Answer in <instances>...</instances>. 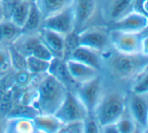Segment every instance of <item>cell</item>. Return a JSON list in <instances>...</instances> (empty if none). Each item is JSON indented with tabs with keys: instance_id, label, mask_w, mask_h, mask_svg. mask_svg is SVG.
<instances>
[{
	"instance_id": "cell-1",
	"label": "cell",
	"mask_w": 148,
	"mask_h": 133,
	"mask_svg": "<svg viewBox=\"0 0 148 133\" xmlns=\"http://www.w3.org/2000/svg\"><path fill=\"white\" fill-rule=\"evenodd\" d=\"M148 66V56L123 53L112 49L102 53L101 74L106 82L130 89L131 85Z\"/></svg>"
},
{
	"instance_id": "cell-2",
	"label": "cell",
	"mask_w": 148,
	"mask_h": 133,
	"mask_svg": "<svg viewBox=\"0 0 148 133\" xmlns=\"http://www.w3.org/2000/svg\"><path fill=\"white\" fill-rule=\"evenodd\" d=\"M127 91L124 87L111 84L105 81V88L93 114L101 128L105 125L116 123L127 107Z\"/></svg>"
},
{
	"instance_id": "cell-3",
	"label": "cell",
	"mask_w": 148,
	"mask_h": 133,
	"mask_svg": "<svg viewBox=\"0 0 148 133\" xmlns=\"http://www.w3.org/2000/svg\"><path fill=\"white\" fill-rule=\"evenodd\" d=\"M68 88L51 74L38 76L32 106L38 113L55 114L68 93Z\"/></svg>"
},
{
	"instance_id": "cell-4",
	"label": "cell",
	"mask_w": 148,
	"mask_h": 133,
	"mask_svg": "<svg viewBox=\"0 0 148 133\" xmlns=\"http://www.w3.org/2000/svg\"><path fill=\"white\" fill-rule=\"evenodd\" d=\"M103 0H74L75 32L97 24H105L102 17Z\"/></svg>"
},
{
	"instance_id": "cell-5",
	"label": "cell",
	"mask_w": 148,
	"mask_h": 133,
	"mask_svg": "<svg viewBox=\"0 0 148 133\" xmlns=\"http://www.w3.org/2000/svg\"><path fill=\"white\" fill-rule=\"evenodd\" d=\"M79 45L103 53L111 47L110 30L106 24H97L78 32Z\"/></svg>"
},
{
	"instance_id": "cell-6",
	"label": "cell",
	"mask_w": 148,
	"mask_h": 133,
	"mask_svg": "<svg viewBox=\"0 0 148 133\" xmlns=\"http://www.w3.org/2000/svg\"><path fill=\"white\" fill-rule=\"evenodd\" d=\"M105 88V79L100 74L88 82L78 84L74 92L82 101L89 113H93Z\"/></svg>"
},
{
	"instance_id": "cell-7",
	"label": "cell",
	"mask_w": 148,
	"mask_h": 133,
	"mask_svg": "<svg viewBox=\"0 0 148 133\" xmlns=\"http://www.w3.org/2000/svg\"><path fill=\"white\" fill-rule=\"evenodd\" d=\"M89 112L74 91L69 90L55 115L62 122L68 123L73 121H82L88 116Z\"/></svg>"
},
{
	"instance_id": "cell-8",
	"label": "cell",
	"mask_w": 148,
	"mask_h": 133,
	"mask_svg": "<svg viewBox=\"0 0 148 133\" xmlns=\"http://www.w3.org/2000/svg\"><path fill=\"white\" fill-rule=\"evenodd\" d=\"M110 43L113 49L123 53H141L142 32L110 29Z\"/></svg>"
},
{
	"instance_id": "cell-9",
	"label": "cell",
	"mask_w": 148,
	"mask_h": 133,
	"mask_svg": "<svg viewBox=\"0 0 148 133\" xmlns=\"http://www.w3.org/2000/svg\"><path fill=\"white\" fill-rule=\"evenodd\" d=\"M127 109L136 122L139 132L148 131V93H137L129 90L127 95Z\"/></svg>"
},
{
	"instance_id": "cell-10",
	"label": "cell",
	"mask_w": 148,
	"mask_h": 133,
	"mask_svg": "<svg viewBox=\"0 0 148 133\" xmlns=\"http://www.w3.org/2000/svg\"><path fill=\"white\" fill-rule=\"evenodd\" d=\"M41 27L66 35L75 32V15L73 5L43 18Z\"/></svg>"
},
{
	"instance_id": "cell-11",
	"label": "cell",
	"mask_w": 148,
	"mask_h": 133,
	"mask_svg": "<svg viewBox=\"0 0 148 133\" xmlns=\"http://www.w3.org/2000/svg\"><path fill=\"white\" fill-rule=\"evenodd\" d=\"M136 0H103L102 17L106 25L122 18L135 9Z\"/></svg>"
},
{
	"instance_id": "cell-12",
	"label": "cell",
	"mask_w": 148,
	"mask_h": 133,
	"mask_svg": "<svg viewBox=\"0 0 148 133\" xmlns=\"http://www.w3.org/2000/svg\"><path fill=\"white\" fill-rule=\"evenodd\" d=\"M107 26L110 29H118L128 32H142L148 27V17L134 9Z\"/></svg>"
},
{
	"instance_id": "cell-13",
	"label": "cell",
	"mask_w": 148,
	"mask_h": 133,
	"mask_svg": "<svg viewBox=\"0 0 148 133\" xmlns=\"http://www.w3.org/2000/svg\"><path fill=\"white\" fill-rule=\"evenodd\" d=\"M66 65L71 77L77 84L88 82V81L92 80L95 77H97L98 75L101 74V72L97 69L72 59L66 60Z\"/></svg>"
},
{
	"instance_id": "cell-14",
	"label": "cell",
	"mask_w": 148,
	"mask_h": 133,
	"mask_svg": "<svg viewBox=\"0 0 148 133\" xmlns=\"http://www.w3.org/2000/svg\"><path fill=\"white\" fill-rule=\"evenodd\" d=\"M39 34L42 43L51 51L53 58L64 59V35L45 27H41L39 29Z\"/></svg>"
},
{
	"instance_id": "cell-15",
	"label": "cell",
	"mask_w": 148,
	"mask_h": 133,
	"mask_svg": "<svg viewBox=\"0 0 148 133\" xmlns=\"http://www.w3.org/2000/svg\"><path fill=\"white\" fill-rule=\"evenodd\" d=\"M68 59H72L78 61L85 65L97 69L101 72L102 68V53L90 47L79 45L74 51L70 55ZM66 59V60H68Z\"/></svg>"
},
{
	"instance_id": "cell-16",
	"label": "cell",
	"mask_w": 148,
	"mask_h": 133,
	"mask_svg": "<svg viewBox=\"0 0 148 133\" xmlns=\"http://www.w3.org/2000/svg\"><path fill=\"white\" fill-rule=\"evenodd\" d=\"M49 73L53 75V77H56L59 81H60L68 88V90L74 91L78 86V84L73 80L70 73H69L66 65V60L53 58L51 62Z\"/></svg>"
},
{
	"instance_id": "cell-17",
	"label": "cell",
	"mask_w": 148,
	"mask_h": 133,
	"mask_svg": "<svg viewBox=\"0 0 148 133\" xmlns=\"http://www.w3.org/2000/svg\"><path fill=\"white\" fill-rule=\"evenodd\" d=\"M35 132H43V133H55L60 132L62 126V122L55 114H45L38 113L33 118Z\"/></svg>"
},
{
	"instance_id": "cell-18",
	"label": "cell",
	"mask_w": 148,
	"mask_h": 133,
	"mask_svg": "<svg viewBox=\"0 0 148 133\" xmlns=\"http://www.w3.org/2000/svg\"><path fill=\"white\" fill-rule=\"evenodd\" d=\"M2 131L11 133H30L35 132L33 118L7 117Z\"/></svg>"
},
{
	"instance_id": "cell-19",
	"label": "cell",
	"mask_w": 148,
	"mask_h": 133,
	"mask_svg": "<svg viewBox=\"0 0 148 133\" xmlns=\"http://www.w3.org/2000/svg\"><path fill=\"white\" fill-rule=\"evenodd\" d=\"M33 2L38 8L42 17L45 18L73 5L74 0H34Z\"/></svg>"
},
{
	"instance_id": "cell-20",
	"label": "cell",
	"mask_w": 148,
	"mask_h": 133,
	"mask_svg": "<svg viewBox=\"0 0 148 133\" xmlns=\"http://www.w3.org/2000/svg\"><path fill=\"white\" fill-rule=\"evenodd\" d=\"M21 33V28L9 19H4L0 22V45H11Z\"/></svg>"
},
{
	"instance_id": "cell-21",
	"label": "cell",
	"mask_w": 148,
	"mask_h": 133,
	"mask_svg": "<svg viewBox=\"0 0 148 133\" xmlns=\"http://www.w3.org/2000/svg\"><path fill=\"white\" fill-rule=\"evenodd\" d=\"M43 17L39 12L38 8L34 4V2H31L29 11H28L27 17L22 26V32H37L41 28L42 25Z\"/></svg>"
},
{
	"instance_id": "cell-22",
	"label": "cell",
	"mask_w": 148,
	"mask_h": 133,
	"mask_svg": "<svg viewBox=\"0 0 148 133\" xmlns=\"http://www.w3.org/2000/svg\"><path fill=\"white\" fill-rule=\"evenodd\" d=\"M51 62L39 59L31 55L27 56L26 57V70L29 71L33 76H40V75L49 73Z\"/></svg>"
},
{
	"instance_id": "cell-23",
	"label": "cell",
	"mask_w": 148,
	"mask_h": 133,
	"mask_svg": "<svg viewBox=\"0 0 148 133\" xmlns=\"http://www.w3.org/2000/svg\"><path fill=\"white\" fill-rule=\"evenodd\" d=\"M118 127L119 133H131V132H139V128L137 126L135 120L129 113L128 109L126 107V110L123 113V115L119 118V120L116 122Z\"/></svg>"
},
{
	"instance_id": "cell-24",
	"label": "cell",
	"mask_w": 148,
	"mask_h": 133,
	"mask_svg": "<svg viewBox=\"0 0 148 133\" xmlns=\"http://www.w3.org/2000/svg\"><path fill=\"white\" fill-rule=\"evenodd\" d=\"M38 114L37 110L31 105L25 104H17L16 106H12L7 117H25V118H34Z\"/></svg>"
},
{
	"instance_id": "cell-25",
	"label": "cell",
	"mask_w": 148,
	"mask_h": 133,
	"mask_svg": "<svg viewBox=\"0 0 148 133\" xmlns=\"http://www.w3.org/2000/svg\"><path fill=\"white\" fill-rule=\"evenodd\" d=\"M12 77H13L14 85L23 89L32 86L33 81H34V76L26 69L16 70Z\"/></svg>"
},
{
	"instance_id": "cell-26",
	"label": "cell",
	"mask_w": 148,
	"mask_h": 133,
	"mask_svg": "<svg viewBox=\"0 0 148 133\" xmlns=\"http://www.w3.org/2000/svg\"><path fill=\"white\" fill-rule=\"evenodd\" d=\"M8 49L10 53V60H11V66L16 70H21V69H26V56L18 51L13 45H8Z\"/></svg>"
},
{
	"instance_id": "cell-27",
	"label": "cell",
	"mask_w": 148,
	"mask_h": 133,
	"mask_svg": "<svg viewBox=\"0 0 148 133\" xmlns=\"http://www.w3.org/2000/svg\"><path fill=\"white\" fill-rule=\"evenodd\" d=\"M78 32H72L64 35V60H66L70 55L79 47Z\"/></svg>"
},
{
	"instance_id": "cell-28",
	"label": "cell",
	"mask_w": 148,
	"mask_h": 133,
	"mask_svg": "<svg viewBox=\"0 0 148 133\" xmlns=\"http://www.w3.org/2000/svg\"><path fill=\"white\" fill-rule=\"evenodd\" d=\"M129 90L137 93H148V66L133 82Z\"/></svg>"
},
{
	"instance_id": "cell-29",
	"label": "cell",
	"mask_w": 148,
	"mask_h": 133,
	"mask_svg": "<svg viewBox=\"0 0 148 133\" xmlns=\"http://www.w3.org/2000/svg\"><path fill=\"white\" fill-rule=\"evenodd\" d=\"M12 69L8 45H0V73L5 75Z\"/></svg>"
},
{
	"instance_id": "cell-30",
	"label": "cell",
	"mask_w": 148,
	"mask_h": 133,
	"mask_svg": "<svg viewBox=\"0 0 148 133\" xmlns=\"http://www.w3.org/2000/svg\"><path fill=\"white\" fill-rule=\"evenodd\" d=\"M30 55L34 56V57H36V58H39V59L49 61V62H51V60L53 59V53H51V51L45 47V45L42 43L41 39H40V41H39V43L34 47V49H32V51H31Z\"/></svg>"
},
{
	"instance_id": "cell-31",
	"label": "cell",
	"mask_w": 148,
	"mask_h": 133,
	"mask_svg": "<svg viewBox=\"0 0 148 133\" xmlns=\"http://www.w3.org/2000/svg\"><path fill=\"white\" fill-rule=\"evenodd\" d=\"M84 132H101V126L93 113H89L84 119Z\"/></svg>"
},
{
	"instance_id": "cell-32",
	"label": "cell",
	"mask_w": 148,
	"mask_h": 133,
	"mask_svg": "<svg viewBox=\"0 0 148 133\" xmlns=\"http://www.w3.org/2000/svg\"><path fill=\"white\" fill-rule=\"evenodd\" d=\"M60 132H84V120L82 121H73L64 123L60 128Z\"/></svg>"
},
{
	"instance_id": "cell-33",
	"label": "cell",
	"mask_w": 148,
	"mask_h": 133,
	"mask_svg": "<svg viewBox=\"0 0 148 133\" xmlns=\"http://www.w3.org/2000/svg\"><path fill=\"white\" fill-rule=\"evenodd\" d=\"M135 10L141 12L148 17V0H136Z\"/></svg>"
},
{
	"instance_id": "cell-34",
	"label": "cell",
	"mask_w": 148,
	"mask_h": 133,
	"mask_svg": "<svg viewBox=\"0 0 148 133\" xmlns=\"http://www.w3.org/2000/svg\"><path fill=\"white\" fill-rule=\"evenodd\" d=\"M101 132H109V133H119L118 131V127L116 123H112V124H108L105 125L101 128Z\"/></svg>"
},
{
	"instance_id": "cell-35",
	"label": "cell",
	"mask_w": 148,
	"mask_h": 133,
	"mask_svg": "<svg viewBox=\"0 0 148 133\" xmlns=\"http://www.w3.org/2000/svg\"><path fill=\"white\" fill-rule=\"evenodd\" d=\"M4 19H6L5 7H4V1H3V0H0V22L3 21Z\"/></svg>"
},
{
	"instance_id": "cell-36",
	"label": "cell",
	"mask_w": 148,
	"mask_h": 133,
	"mask_svg": "<svg viewBox=\"0 0 148 133\" xmlns=\"http://www.w3.org/2000/svg\"><path fill=\"white\" fill-rule=\"evenodd\" d=\"M19 1H27V2H33L34 0H19Z\"/></svg>"
},
{
	"instance_id": "cell-37",
	"label": "cell",
	"mask_w": 148,
	"mask_h": 133,
	"mask_svg": "<svg viewBox=\"0 0 148 133\" xmlns=\"http://www.w3.org/2000/svg\"><path fill=\"white\" fill-rule=\"evenodd\" d=\"M2 129H3V127H2V126H1V122H0V131H1Z\"/></svg>"
},
{
	"instance_id": "cell-38",
	"label": "cell",
	"mask_w": 148,
	"mask_h": 133,
	"mask_svg": "<svg viewBox=\"0 0 148 133\" xmlns=\"http://www.w3.org/2000/svg\"><path fill=\"white\" fill-rule=\"evenodd\" d=\"M147 130H148V118H147Z\"/></svg>"
},
{
	"instance_id": "cell-39",
	"label": "cell",
	"mask_w": 148,
	"mask_h": 133,
	"mask_svg": "<svg viewBox=\"0 0 148 133\" xmlns=\"http://www.w3.org/2000/svg\"><path fill=\"white\" fill-rule=\"evenodd\" d=\"M1 76H2V75H1V73H0V78H1Z\"/></svg>"
}]
</instances>
